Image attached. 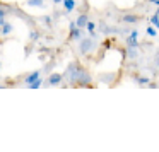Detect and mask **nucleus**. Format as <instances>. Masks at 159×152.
Here are the masks:
<instances>
[{"mask_svg": "<svg viewBox=\"0 0 159 152\" xmlns=\"http://www.w3.org/2000/svg\"><path fill=\"white\" fill-rule=\"evenodd\" d=\"M98 48V39L91 38V36H82V38L79 39V53L82 56L89 55L91 51H94V50Z\"/></svg>", "mask_w": 159, "mask_h": 152, "instance_id": "nucleus-1", "label": "nucleus"}, {"mask_svg": "<svg viewBox=\"0 0 159 152\" xmlns=\"http://www.w3.org/2000/svg\"><path fill=\"white\" fill-rule=\"evenodd\" d=\"M79 69H80V65H79L77 62L69 63V65H67V69H65V72L62 74V75H63V80H67V84H70V86H75Z\"/></svg>", "mask_w": 159, "mask_h": 152, "instance_id": "nucleus-2", "label": "nucleus"}, {"mask_svg": "<svg viewBox=\"0 0 159 152\" xmlns=\"http://www.w3.org/2000/svg\"><path fill=\"white\" fill-rule=\"evenodd\" d=\"M91 84H93V77L89 75V72H87L84 67H80V69H79V74H77L75 86H91Z\"/></svg>", "mask_w": 159, "mask_h": 152, "instance_id": "nucleus-3", "label": "nucleus"}, {"mask_svg": "<svg viewBox=\"0 0 159 152\" xmlns=\"http://www.w3.org/2000/svg\"><path fill=\"white\" fill-rule=\"evenodd\" d=\"M142 21V17L139 14H132V12H128V14H123L120 17V22L123 26H139V22Z\"/></svg>", "mask_w": 159, "mask_h": 152, "instance_id": "nucleus-4", "label": "nucleus"}, {"mask_svg": "<svg viewBox=\"0 0 159 152\" xmlns=\"http://www.w3.org/2000/svg\"><path fill=\"white\" fill-rule=\"evenodd\" d=\"M69 29H70L69 39H72V41H79V39L84 36V29L77 28V26H75V21H70V22H69Z\"/></svg>", "mask_w": 159, "mask_h": 152, "instance_id": "nucleus-5", "label": "nucleus"}, {"mask_svg": "<svg viewBox=\"0 0 159 152\" xmlns=\"http://www.w3.org/2000/svg\"><path fill=\"white\" fill-rule=\"evenodd\" d=\"M62 80H63V75H62V74L53 72V74H50V75H48V79L45 80V86H46V87L60 86V84H62Z\"/></svg>", "mask_w": 159, "mask_h": 152, "instance_id": "nucleus-6", "label": "nucleus"}, {"mask_svg": "<svg viewBox=\"0 0 159 152\" xmlns=\"http://www.w3.org/2000/svg\"><path fill=\"white\" fill-rule=\"evenodd\" d=\"M99 31L103 33L104 36H110V34H115V33H116V26H110L106 21H101L99 22Z\"/></svg>", "mask_w": 159, "mask_h": 152, "instance_id": "nucleus-7", "label": "nucleus"}, {"mask_svg": "<svg viewBox=\"0 0 159 152\" xmlns=\"http://www.w3.org/2000/svg\"><path fill=\"white\" fill-rule=\"evenodd\" d=\"M62 5H63L65 14H70V12H74L77 9V0H63Z\"/></svg>", "mask_w": 159, "mask_h": 152, "instance_id": "nucleus-8", "label": "nucleus"}, {"mask_svg": "<svg viewBox=\"0 0 159 152\" xmlns=\"http://www.w3.org/2000/svg\"><path fill=\"white\" fill-rule=\"evenodd\" d=\"M12 33H14V26L9 21H5L4 24L0 26V36H9V34H12Z\"/></svg>", "mask_w": 159, "mask_h": 152, "instance_id": "nucleus-9", "label": "nucleus"}, {"mask_svg": "<svg viewBox=\"0 0 159 152\" xmlns=\"http://www.w3.org/2000/svg\"><path fill=\"white\" fill-rule=\"evenodd\" d=\"M86 31L89 33L91 38H94V39L99 38V34H98V28H96V24H94L93 21H87V24H86Z\"/></svg>", "mask_w": 159, "mask_h": 152, "instance_id": "nucleus-10", "label": "nucleus"}, {"mask_svg": "<svg viewBox=\"0 0 159 152\" xmlns=\"http://www.w3.org/2000/svg\"><path fill=\"white\" fill-rule=\"evenodd\" d=\"M127 56H128V60H137L140 56L139 46H127Z\"/></svg>", "mask_w": 159, "mask_h": 152, "instance_id": "nucleus-11", "label": "nucleus"}, {"mask_svg": "<svg viewBox=\"0 0 159 152\" xmlns=\"http://www.w3.org/2000/svg\"><path fill=\"white\" fill-rule=\"evenodd\" d=\"M134 82L137 84V86H140V87H147L149 86V82H151V79L149 77H145V75H134Z\"/></svg>", "mask_w": 159, "mask_h": 152, "instance_id": "nucleus-12", "label": "nucleus"}, {"mask_svg": "<svg viewBox=\"0 0 159 152\" xmlns=\"http://www.w3.org/2000/svg\"><path fill=\"white\" fill-rule=\"evenodd\" d=\"M41 74H43V70H34V72H31L29 75H26L24 84H26V86H29V84L34 82L36 79H39V77H41Z\"/></svg>", "mask_w": 159, "mask_h": 152, "instance_id": "nucleus-13", "label": "nucleus"}, {"mask_svg": "<svg viewBox=\"0 0 159 152\" xmlns=\"http://www.w3.org/2000/svg\"><path fill=\"white\" fill-rule=\"evenodd\" d=\"M87 21H89V17H87V14H80L79 17L75 19V26H77V28H80V29H86V24H87Z\"/></svg>", "mask_w": 159, "mask_h": 152, "instance_id": "nucleus-14", "label": "nucleus"}, {"mask_svg": "<svg viewBox=\"0 0 159 152\" xmlns=\"http://www.w3.org/2000/svg\"><path fill=\"white\" fill-rule=\"evenodd\" d=\"M144 34L147 36V38H156V36L159 34V31H157V29H156L152 24H147V26H145V31H144Z\"/></svg>", "mask_w": 159, "mask_h": 152, "instance_id": "nucleus-15", "label": "nucleus"}, {"mask_svg": "<svg viewBox=\"0 0 159 152\" xmlns=\"http://www.w3.org/2000/svg\"><path fill=\"white\" fill-rule=\"evenodd\" d=\"M26 5H29V7H36V9L46 7V5H45V0H26Z\"/></svg>", "mask_w": 159, "mask_h": 152, "instance_id": "nucleus-16", "label": "nucleus"}, {"mask_svg": "<svg viewBox=\"0 0 159 152\" xmlns=\"http://www.w3.org/2000/svg\"><path fill=\"white\" fill-rule=\"evenodd\" d=\"M147 21H149V24H152V26H154V28L159 31V16L156 14V12H154V14H151V16H149V19H147Z\"/></svg>", "mask_w": 159, "mask_h": 152, "instance_id": "nucleus-17", "label": "nucleus"}, {"mask_svg": "<svg viewBox=\"0 0 159 152\" xmlns=\"http://www.w3.org/2000/svg\"><path fill=\"white\" fill-rule=\"evenodd\" d=\"M41 86H45V80H43V75L39 77V79H36L34 82H31L28 87H29V89H39Z\"/></svg>", "mask_w": 159, "mask_h": 152, "instance_id": "nucleus-18", "label": "nucleus"}, {"mask_svg": "<svg viewBox=\"0 0 159 152\" xmlns=\"http://www.w3.org/2000/svg\"><path fill=\"white\" fill-rule=\"evenodd\" d=\"M29 39H31V41H38V39H41V33L36 31V29H33V31L29 33Z\"/></svg>", "mask_w": 159, "mask_h": 152, "instance_id": "nucleus-19", "label": "nucleus"}, {"mask_svg": "<svg viewBox=\"0 0 159 152\" xmlns=\"http://www.w3.org/2000/svg\"><path fill=\"white\" fill-rule=\"evenodd\" d=\"M5 16H7V11H5V9L2 7V4H0V26L7 21V19H5Z\"/></svg>", "mask_w": 159, "mask_h": 152, "instance_id": "nucleus-20", "label": "nucleus"}, {"mask_svg": "<svg viewBox=\"0 0 159 152\" xmlns=\"http://www.w3.org/2000/svg\"><path fill=\"white\" fill-rule=\"evenodd\" d=\"M41 22L50 28V26H52V22H53V17H52V16H45V17H41Z\"/></svg>", "mask_w": 159, "mask_h": 152, "instance_id": "nucleus-21", "label": "nucleus"}, {"mask_svg": "<svg viewBox=\"0 0 159 152\" xmlns=\"http://www.w3.org/2000/svg\"><path fill=\"white\" fill-rule=\"evenodd\" d=\"M154 67L157 69V72H159V50H157V53H156V56H154Z\"/></svg>", "mask_w": 159, "mask_h": 152, "instance_id": "nucleus-22", "label": "nucleus"}, {"mask_svg": "<svg viewBox=\"0 0 159 152\" xmlns=\"http://www.w3.org/2000/svg\"><path fill=\"white\" fill-rule=\"evenodd\" d=\"M62 2H63V0H52L53 5H62Z\"/></svg>", "mask_w": 159, "mask_h": 152, "instance_id": "nucleus-23", "label": "nucleus"}, {"mask_svg": "<svg viewBox=\"0 0 159 152\" xmlns=\"http://www.w3.org/2000/svg\"><path fill=\"white\" fill-rule=\"evenodd\" d=\"M147 2H149V4H154L156 7H157V5H159V0H147Z\"/></svg>", "mask_w": 159, "mask_h": 152, "instance_id": "nucleus-24", "label": "nucleus"}, {"mask_svg": "<svg viewBox=\"0 0 159 152\" xmlns=\"http://www.w3.org/2000/svg\"><path fill=\"white\" fill-rule=\"evenodd\" d=\"M156 14L159 16V5H157V7H156Z\"/></svg>", "mask_w": 159, "mask_h": 152, "instance_id": "nucleus-25", "label": "nucleus"}, {"mask_svg": "<svg viewBox=\"0 0 159 152\" xmlns=\"http://www.w3.org/2000/svg\"><path fill=\"white\" fill-rule=\"evenodd\" d=\"M2 87H4V86H2V84H0V89H2Z\"/></svg>", "mask_w": 159, "mask_h": 152, "instance_id": "nucleus-26", "label": "nucleus"}]
</instances>
